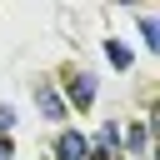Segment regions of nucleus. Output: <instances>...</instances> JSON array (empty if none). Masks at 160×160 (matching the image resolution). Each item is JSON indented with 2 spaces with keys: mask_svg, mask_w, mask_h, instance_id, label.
<instances>
[{
  "mask_svg": "<svg viewBox=\"0 0 160 160\" xmlns=\"http://www.w3.org/2000/svg\"><path fill=\"white\" fill-rule=\"evenodd\" d=\"M105 55H110V65H120V70H130V50H125L120 40H105Z\"/></svg>",
  "mask_w": 160,
  "mask_h": 160,
  "instance_id": "nucleus-5",
  "label": "nucleus"
},
{
  "mask_svg": "<svg viewBox=\"0 0 160 160\" xmlns=\"http://www.w3.org/2000/svg\"><path fill=\"white\" fill-rule=\"evenodd\" d=\"M140 35H145L150 50H160V20H155V15H140Z\"/></svg>",
  "mask_w": 160,
  "mask_h": 160,
  "instance_id": "nucleus-4",
  "label": "nucleus"
},
{
  "mask_svg": "<svg viewBox=\"0 0 160 160\" xmlns=\"http://www.w3.org/2000/svg\"><path fill=\"white\" fill-rule=\"evenodd\" d=\"M0 160H15V145H10V135H0Z\"/></svg>",
  "mask_w": 160,
  "mask_h": 160,
  "instance_id": "nucleus-8",
  "label": "nucleus"
},
{
  "mask_svg": "<svg viewBox=\"0 0 160 160\" xmlns=\"http://www.w3.org/2000/svg\"><path fill=\"white\" fill-rule=\"evenodd\" d=\"M125 140H130V150H145V125H135V130H130Z\"/></svg>",
  "mask_w": 160,
  "mask_h": 160,
  "instance_id": "nucleus-6",
  "label": "nucleus"
},
{
  "mask_svg": "<svg viewBox=\"0 0 160 160\" xmlns=\"http://www.w3.org/2000/svg\"><path fill=\"white\" fill-rule=\"evenodd\" d=\"M35 105H40V115H45V120H65V100H60L50 85H35Z\"/></svg>",
  "mask_w": 160,
  "mask_h": 160,
  "instance_id": "nucleus-2",
  "label": "nucleus"
},
{
  "mask_svg": "<svg viewBox=\"0 0 160 160\" xmlns=\"http://www.w3.org/2000/svg\"><path fill=\"white\" fill-rule=\"evenodd\" d=\"M90 100H95V75H75L70 80V105H80V110H90Z\"/></svg>",
  "mask_w": 160,
  "mask_h": 160,
  "instance_id": "nucleus-3",
  "label": "nucleus"
},
{
  "mask_svg": "<svg viewBox=\"0 0 160 160\" xmlns=\"http://www.w3.org/2000/svg\"><path fill=\"white\" fill-rule=\"evenodd\" d=\"M85 160H110V150H105V145H95V150H90Z\"/></svg>",
  "mask_w": 160,
  "mask_h": 160,
  "instance_id": "nucleus-9",
  "label": "nucleus"
},
{
  "mask_svg": "<svg viewBox=\"0 0 160 160\" xmlns=\"http://www.w3.org/2000/svg\"><path fill=\"white\" fill-rule=\"evenodd\" d=\"M10 125H15V110H10V105H0V135H10Z\"/></svg>",
  "mask_w": 160,
  "mask_h": 160,
  "instance_id": "nucleus-7",
  "label": "nucleus"
},
{
  "mask_svg": "<svg viewBox=\"0 0 160 160\" xmlns=\"http://www.w3.org/2000/svg\"><path fill=\"white\" fill-rule=\"evenodd\" d=\"M90 155V140L80 130H60L55 135V160H85Z\"/></svg>",
  "mask_w": 160,
  "mask_h": 160,
  "instance_id": "nucleus-1",
  "label": "nucleus"
}]
</instances>
